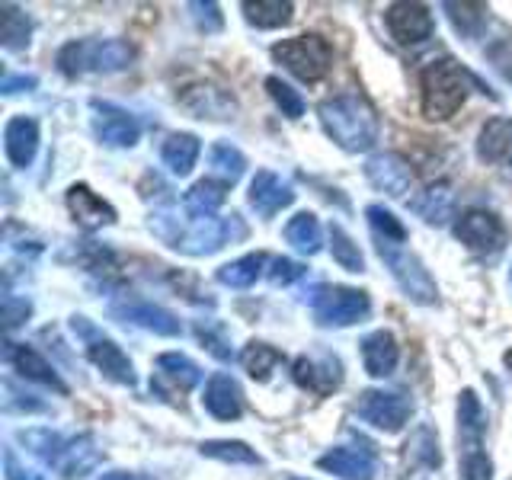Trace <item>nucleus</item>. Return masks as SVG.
<instances>
[{"instance_id": "1", "label": "nucleus", "mask_w": 512, "mask_h": 480, "mask_svg": "<svg viewBox=\"0 0 512 480\" xmlns=\"http://www.w3.org/2000/svg\"><path fill=\"white\" fill-rule=\"evenodd\" d=\"M148 228L154 237H160L170 250H180L186 256H212L224 244L244 237V224L237 215L231 218H189V215H176L173 208H160L151 215Z\"/></svg>"}, {"instance_id": "2", "label": "nucleus", "mask_w": 512, "mask_h": 480, "mask_svg": "<svg viewBox=\"0 0 512 480\" xmlns=\"http://www.w3.org/2000/svg\"><path fill=\"white\" fill-rule=\"evenodd\" d=\"M317 116L336 148H343L349 154H362L368 148H375L381 122H378L375 106L368 103L359 90L330 96V100L317 106Z\"/></svg>"}, {"instance_id": "3", "label": "nucleus", "mask_w": 512, "mask_h": 480, "mask_svg": "<svg viewBox=\"0 0 512 480\" xmlns=\"http://www.w3.org/2000/svg\"><path fill=\"white\" fill-rule=\"evenodd\" d=\"M477 80L461 68L455 58H432L420 71V96H423V116L432 122L452 119L468 100Z\"/></svg>"}, {"instance_id": "4", "label": "nucleus", "mask_w": 512, "mask_h": 480, "mask_svg": "<svg viewBox=\"0 0 512 480\" xmlns=\"http://www.w3.org/2000/svg\"><path fill=\"white\" fill-rule=\"evenodd\" d=\"M135 48L122 39H77L58 52V71L68 77L84 74H116L132 68Z\"/></svg>"}, {"instance_id": "5", "label": "nucleus", "mask_w": 512, "mask_h": 480, "mask_svg": "<svg viewBox=\"0 0 512 480\" xmlns=\"http://www.w3.org/2000/svg\"><path fill=\"white\" fill-rule=\"evenodd\" d=\"M378 256L388 266L391 279L397 282V288L404 292L413 304H439V288L432 282L429 269L423 266V260L416 253H410L404 244H394V240H375Z\"/></svg>"}, {"instance_id": "6", "label": "nucleus", "mask_w": 512, "mask_h": 480, "mask_svg": "<svg viewBox=\"0 0 512 480\" xmlns=\"http://www.w3.org/2000/svg\"><path fill=\"white\" fill-rule=\"evenodd\" d=\"M311 314L320 327H352L372 314V298L362 288L349 285H314L311 295Z\"/></svg>"}, {"instance_id": "7", "label": "nucleus", "mask_w": 512, "mask_h": 480, "mask_svg": "<svg viewBox=\"0 0 512 480\" xmlns=\"http://www.w3.org/2000/svg\"><path fill=\"white\" fill-rule=\"evenodd\" d=\"M272 58H276L288 74H295L304 84H317L320 77H327L333 68V48L327 39L314 36H292L272 45Z\"/></svg>"}, {"instance_id": "8", "label": "nucleus", "mask_w": 512, "mask_h": 480, "mask_svg": "<svg viewBox=\"0 0 512 480\" xmlns=\"http://www.w3.org/2000/svg\"><path fill=\"white\" fill-rule=\"evenodd\" d=\"M71 327L74 333L84 340L87 346V359L100 368V372L109 378V381H116L122 384V388H135L138 378H135V365L132 359L125 356V352L109 340V336H103L100 330H96L87 317H71Z\"/></svg>"}, {"instance_id": "9", "label": "nucleus", "mask_w": 512, "mask_h": 480, "mask_svg": "<svg viewBox=\"0 0 512 480\" xmlns=\"http://www.w3.org/2000/svg\"><path fill=\"white\" fill-rule=\"evenodd\" d=\"M356 413L375 429L397 432L407 426L413 404H410V397L394 394V391H362L356 400Z\"/></svg>"}, {"instance_id": "10", "label": "nucleus", "mask_w": 512, "mask_h": 480, "mask_svg": "<svg viewBox=\"0 0 512 480\" xmlns=\"http://www.w3.org/2000/svg\"><path fill=\"white\" fill-rule=\"evenodd\" d=\"M455 237L474 253H500L506 244V228L493 212L471 208L455 221Z\"/></svg>"}, {"instance_id": "11", "label": "nucleus", "mask_w": 512, "mask_h": 480, "mask_svg": "<svg viewBox=\"0 0 512 480\" xmlns=\"http://www.w3.org/2000/svg\"><path fill=\"white\" fill-rule=\"evenodd\" d=\"M365 180L372 183L378 192L391 199H407L413 192L416 176L410 170V164L400 154H372L365 160Z\"/></svg>"}, {"instance_id": "12", "label": "nucleus", "mask_w": 512, "mask_h": 480, "mask_svg": "<svg viewBox=\"0 0 512 480\" xmlns=\"http://www.w3.org/2000/svg\"><path fill=\"white\" fill-rule=\"evenodd\" d=\"M112 314H116L119 320H125V324H135L141 330H151L157 336H180L183 333V324L180 317H176L173 311L160 308V304L154 301H144V298H122V301H112Z\"/></svg>"}, {"instance_id": "13", "label": "nucleus", "mask_w": 512, "mask_h": 480, "mask_svg": "<svg viewBox=\"0 0 512 480\" xmlns=\"http://www.w3.org/2000/svg\"><path fill=\"white\" fill-rule=\"evenodd\" d=\"M93 135L100 138L109 148H135L141 125L128 109H119L112 103H100L93 100Z\"/></svg>"}, {"instance_id": "14", "label": "nucleus", "mask_w": 512, "mask_h": 480, "mask_svg": "<svg viewBox=\"0 0 512 480\" xmlns=\"http://www.w3.org/2000/svg\"><path fill=\"white\" fill-rule=\"evenodd\" d=\"M292 378L298 388L311 391L317 397H327L343 384V365L330 352H320V356H298L292 365Z\"/></svg>"}, {"instance_id": "15", "label": "nucleus", "mask_w": 512, "mask_h": 480, "mask_svg": "<svg viewBox=\"0 0 512 480\" xmlns=\"http://www.w3.org/2000/svg\"><path fill=\"white\" fill-rule=\"evenodd\" d=\"M384 23L400 45H420L436 32V16L426 4H391L384 10Z\"/></svg>"}, {"instance_id": "16", "label": "nucleus", "mask_w": 512, "mask_h": 480, "mask_svg": "<svg viewBox=\"0 0 512 480\" xmlns=\"http://www.w3.org/2000/svg\"><path fill=\"white\" fill-rule=\"evenodd\" d=\"M407 480H432L442 468V452H439V436L432 426H416L407 442Z\"/></svg>"}, {"instance_id": "17", "label": "nucleus", "mask_w": 512, "mask_h": 480, "mask_svg": "<svg viewBox=\"0 0 512 480\" xmlns=\"http://www.w3.org/2000/svg\"><path fill=\"white\" fill-rule=\"evenodd\" d=\"M247 202L260 218H272V215H279L282 208H288L295 202V192L282 180V176H276L272 170H256V176L250 180Z\"/></svg>"}, {"instance_id": "18", "label": "nucleus", "mask_w": 512, "mask_h": 480, "mask_svg": "<svg viewBox=\"0 0 512 480\" xmlns=\"http://www.w3.org/2000/svg\"><path fill=\"white\" fill-rule=\"evenodd\" d=\"M180 106L186 112H192L196 119H215V122H228V119H234V112H237L234 96L224 93L221 87H212V84L186 87L180 93Z\"/></svg>"}, {"instance_id": "19", "label": "nucleus", "mask_w": 512, "mask_h": 480, "mask_svg": "<svg viewBox=\"0 0 512 480\" xmlns=\"http://www.w3.org/2000/svg\"><path fill=\"white\" fill-rule=\"evenodd\" d=\"M68 208H71V218L84 231H100L106 224H116V208L103 196H96L87 183H74L68 189Z\"/></svg>"}, {"instance_id": "20", "label": "nucleus", "mask_w": 512, "mask_h": 480, "mask_svg": "<svg viewBox=\"0 0 512 480\" xmlns=\"http://www.w3.org/2000/svg\"><path fill=\"white\" fill-rule=\"evenodd\" d=\"M202 404L205 410L215 416V420H237L244 413V391L234 375L228 372H215L212 378L205 381V394H202Z\"/></svg>"}, {"instance_id": "21", "label": "nucleus", "mask_w": 512, "mask_h": 480, "mask_svg": "<svg viewBox=\"0 0 512 480\" xmlns=\"http://www.w3.org/2000/svg\"><path fill=\"white\" fill-rule=\"evenodd\" d=\"M317 468L327 471V474L343 477V480H372L378 464H375V455L368 452V448L340 445V448H330L327 455H320Z\"/></svg>"}, {"instance_id": "22", "label": "nucleus", "mask_w": 512, "mask_h": 480, "mask_svg": "<svg viewBox=\"0 0 512 480\" xmlns=\"http://www.w3.org/2000/svg\"><path fill=\"white\" fill-rule=\"evenodd\" d=\"M4 359H7V365H13V372H20L23 378L39 381V384H45V388H52L58 394H68V384L58 378L55 368L48 365L32 346H26V343H7L4 346Z\"/></svg>"}, {"instance_id": "23", "label": "nucleus", "mask_w": 512, "mask_h": 480, "mask_svg": "<svg viewBox=\"0 0 512 480\" xmlns=\"http://www.w3.org/2000/svg\"><path fill=\"white\" fill-rule=\"evenodd\" d=\"M4 151L16 170H26L39 151V122L32 116H13L4 125Z\"/></svg>"}, {"instance_id": "24", "label": "nucleus", "mask_w": 512, "mask_h": 480, "mask_svg": "<svg viewBox=\"0 0 512 480\" xmlns=\"http://www.w3.org/2000/svg\"><path fill=\"white\" fill-rule=\"evenodd\" d=\"M359 346H362V365H365L368 375H372V378H388V375H394V368L400 362V346H397L391 330L368 333Z\"/></svg>"}, {"instance_id": "25", "label": "nucleus", "mask_w": 512, "mask_h": 480, "mask_svg": "<svg viewBox=\"0 0 512 480\" xmlns=\"http://www.w3.org/2000/svg\"><path fill=\"white\" fill-rule=\"evenodd\" d=\"M480 160L512 170V119H490L477 138Z\"/></svg>"}, {"instance_id": "26", "label": "nucleus", "mask_w": 512, "mask_h": 480, "mask_svg": "<svg viewBox=\"0 0 512 480\" xmlns=\"http://www.w3.org/2000/svg\"><path fill=\"white\" fill-rule=\"evenodd\" d=\"M96 464H100V448H96L93 436H74L64 442L55 471H61L68 480H77V477L90 474Z\"/></svg>"}, {"instance_id": "27", "label": "nucleus", "mask_w": 512, "mask_h": 480, "mask_svg": "<svg viewBox=\"0 0 512 480\" xmlns=\"http://www.w3.org/2000/svg\"><path fill=\"white\" fill-rule=\"evenodd\" d=\"M202 154V144L196 135L189 132H176L164 141V148H160V157H164V164L170 167V173L176 176H186L192 173V167H196V160Z\"/></svg>"}, {"instance_id": "28", "label": "nucleus", "mask_w": 512, "mask_h": 480, "mask_svg": "<svg viewBox=\"0 0 512 480\" xmlns=\"http://www.w3.org/2000/svg\"><path fill=\"white\" fill-rule=\"evenodd\" d=\"M285 240L298 253L314 256V253H320V247H324V228H320V221H317L314 212H298L285 224Z\"/></svg>"}, {"instance_id": "29", "label": "nucleus", "mask_w": 512, "mask_h": 480, "mask_svg": "<svg viewBox=\"0 0 512 480\" xmlns=\"http://www.w3.org/2000/svg\"><path fill=\"white\" fill-rule=\"evenodd\" d=\"M224 196H228V186L218 180H199L183 196V208L189 218H215V212L224 205Z\"/></svg>"}, {"instance_id": "30", "label": "nucleus", "mask_w": 512, "mask_h": 480, "mask_svg": "<svg viewBox=\"0 0 512 480\" xmlns=\"http://www.w3.org/2000/svg\"><path fill=\"white\" fill-rule=\"evenodd\" d=\"M484 432H487V413L480 397L464 388L458 397V442H484Z\"/></svg>"}, {"instance_id": "31", "label": "nucleus", "mask_w": 512, "mask_h": 480, "mask_svg": "<svg viewBox=\"0 0 512 480\" xmlns=\"http://www.w3.org/2000/svg\"><path fill=\"white\" fill-rule=\"evenodd\" d=\"M157 375L164 381H170L173 388L189 391V388H196V384L202 381V368L189 356H183V352H160V356H157Z\"/></svg>"}, {"instance_id": "32", "label": "nucleus", "mask_w": 512, "mask_h": 480, "mask_svg": "<svg viewBox=\"0 0 512 480\" xmlns=\"http://www.w3.org/2000/svg\"><path fill=\"white\" fill-rule=\"evenodd\" d=\"M452 208H455V192L448 183L429 186L420 199H413V212L420 215L426 224H445L448 218H452Z\"/></svg>"}, {"instance_id": "33", "label": "nucleus", "mask_w": 512, "mask_h": 480, "mask_svg": "<svg viewBox=\"0 0 512 480\" xmlns=\"http://www.w3.org/2000/svg\"><path fill=\"white\" fill-rule=\"evenodd\" d=\"M263 266H266V253H247V256H240V260L224 263L215 272V279L228 288H250L263 276Z\"/></svg>"}, {"instance_id": "34", "label": "nucleus", "mask_w": 512, "mask_h": 480, "mask_svg": "<svg viewBox=\"0 0 512 480\" xmlns=\"http://www.w3.org/2000/svg\"><path fill=\"white\" fill-rule=\"evenodd\" d=\"M208 167H212V176L215 180H221L224 186H231V183H237L240 176H244V170H247V157L240 154L234 144H228V141H218V144H212V151H208Z\"/></svg>"}, {"instance_id": "35", "label": "nucleus", "mask_w": 512, "mask_h": 480, "mask_svg": "<svg viewBox=\"0 0 512 480\" xmlns=\"http://www.w3.org/2000/svg\"><path fill=\"white\" fill-rule=\"evenodd\" d=\"M285 362V356L276 349V346H269V343H260V340H253L244 346V352H240V365L247 368V375L253 381H266L276 368Z\"/></svg>"}, {"instance_id": "36", "label": "nucleus", "mask_w": 512, "mask_h": 480, "mask_svg": "<svg viewBox=\"0 0 512 480\" xmlns=\"http://www.w3.org/2000/svg\"><path fill=\"white\" fill-rule=\"evenodd\" d=\"M292 13L295 7L288 4V0H247L244 4V16L247 23L256 26V29H279L285 23H292Z\"/></svg>"}, {"instance_id": "37", "label": "nucleus", "mask_w": 512, "mask_h": 480, "mask_svg": "<svg viewBox=\"0 0 512 480\" xmlns=\"http://www.w3.org/2000/svg\"><path fill=\"white\" fill-rule=\"evenodd\" d=\"M0 20H4V26H0V42H4V48H10V52H23L32 36V20L16 4L0 7Z\"/></svg>"}, {"instance_id": "38", "label": "nucleus", "mask_w": 512, "mask_h": 480, "mask_svg": "<svg viewBox=\"0 0 512 480\" xmlns=\"http://www.w3.org/2000/svg\"><path fill=\"white\" fill-rule=\"evenodd\" d=\"M458 477L461 480H493V461L484 442H458Z\"/></svg>"}, {"instance_id": "39", "label": "nucleus", "mask_w": 512, "mask_h": 480, "mask_svg": "<svg viewBox=\"0 0 512 480\" xmlns=\"http://www.w3.org/2000/svg\"><path fill=\"white\" fill-rule=\"evenodd\" d=\"M20 442H23L42 464H48V468H55L58 458H61V448H64V442H68V439L58 436V432H52V429H23V432H20Z\"/></svg>"}, {"instance_id": "40", "label": "nucleus", "mask_w": 512, "mask_h": 480, "mask_svg": "<svg viewBox=\"0 0 512 480\" xmlns=\"http://www.w3.org/2000/svg\"><path fill=\"white\" fill-rule=\"evenodd\" d=\"M199 452L205 458H218V461H228V464H260L263 461L247 442H237V439H208L199 445Z\"/></svg>"}, {"instance_id": "41", "label": "nucleus", "mask_w": 512, "mask_h": 480, "mask_svg": "<svg viewBox=\"0 0 512 480\" xmlns=\"http://www.w3.org/2000/svg\"><path fill=\"white\" fill-rule=\"evenodd\" d=\"M442 10L448 13L455 32H461L464 39L480 36V29L487 26V13H490L484 4H442Z\"/></svg>"}, {"instance_id": "42", "label": "nucleus", "mask_w": 512, "mask_h": 480, "mask_svg": "<svg viewBox=\"0 0 512 480\" xmlns=\"http://www.w3.org/2000/svg\"><path fill=\"white\" fill-rule=\"evenodd\" d=\"M330 253H333V260L340 269L365 272V256H362L359 244L340 228V224H330Z\"/></svg>"}, {"instance_id": "43", "label": "nucleus", "mask_w": 512, "mask_h": 480, "mask_svg": "<svg viewBox=\"0 0 512 480\" xmlns=\"http://www.w3.org/2000/svg\"><path fill=\"white\" fill-rule=\"evenodd\" d=\"M365 218H368V228H372L375 240H394V244H407V228L384 205H368Z\"/></svg>"}, {"instance_id": "44", "label": "nucleus", "mask_w": 512, "mask_h": 480, "mask_svg": "<svg viewBox=\"0 0 512 480\" xmlns=\"http://www.w3.org/2000/svg\"><path fill=\"white\" fill-rule=\"evenodd\" d=\"M266 90L272 100H276V106L282 109V116H288V119L304 116V96L295 87H288L282 77H266Z\"/></svg>"}, {"instance_id": "45", "label": "nucleus", "mask_w": 512, "mask_h": 480, "mask_svg": "<svg viewBox=\"0 0 512 480\" xmlns=\"http://www.w3.org/2000/svg\"><path fill=\"white\" fill-rule=\"evenodd\" d=\"M196 336L205 343V349L212 352L215 359H221V362H231L234 359V349H231L228 333H224V327L215 324V320H199Z\"/></svg>"}, {"instance_id": "46", "label": "nucleus", "mask_w": 512, "mask_h": 480, "mask_svg": "<svg viewBox=\"0 0 512 480\" xmlns=\"http://www.w3.org/2000/svg\"><path fill=\"white\" fill-rule=\"evenodd\" d=\"M298 279H304V266L301 263H295V260H285V256H279V260H272V269H269V282L272 285H292V282H298Z\"/></svg>"}, {"instance_id": "47", "label": "nucleus", "mask_w": 512, "mask_h": 480, "mask_svg": "<svg viewBox=\"0 0 512 480\" xmlns=\"http://www.w3.org/2000/svg\"><path fill=\"white\" fill-rule=\"evenodd\" d=\"M29 314H32V304H29L26 298H16L13 292L4 295V327H7V330L20 327Z\"/></svg>"}, {"instance_id": "48", "label": "nucleus", "mask_w": 512, "mask_h": 480, "mask_svg": "<svg viewBox=\"0 0 512 480\" xmlns=\"http://www.w3.org/2000/svg\"><path fill=\"white\" fill-rule=\"evenodd\" d=\"M4 477L7 480H45L42 474H36L32 468H26V464H20V458H16L13 448H7V452H4Z\"/></svg>"}, {"instance_id": "49", "label": "nucleus", "mask_w": 512, "mask_h": 480, "mask_svg": "<svg viewBox=\"0 0 512 480\" xmlns=\"http://www.w3.org/2000/svg\"><path fill=\"white\" fill-rule=\"evenodd\" d=\"M189 10H196V16H199V23L205 26V32L221 29V13H218V4H189Z\"/></svg>"}, {"instance_id": "50", "label": "nucleus", "mask_w": 512, "mask_h": 480, "mask_svg": "<svg viewBox=\"0 0 512 480\" xmlns=\"http://www.w3.org/2000/svg\"><path fill=\"white\" fill-rule=\"evenodd\" d=\"M36 84H39V80L32 77V74H7V77H4V84H0V90H4V93L10 96V93H23V90H32Z\"/></svg>"}, {"instance_id": "51", "label": "nucleus", "mask_w": 512, "mask_h": 480, "mask_svg": "<svg viewBox=\"0 0 512 480\" xmlns=\"http://www.w3.org/2000/svg\"><path fill=\"white\" fill-rule=\"evenodd\" d=\"M100 480H144L132 471H109V474H100Z\"/></svg>"}, {"instance_id": "52", "label": "nucleus", "mask_w": 512, "mask_h": 480, "mask_svg": "<svg viewBox=\"0 0 512 480\" xmlns=\"http://www.w3.org/2000/svg\"><path fill=\"white\" fill-rule=\"evenodd\" d=\"M292 480H304V477H292Z\"/></svg>"}]
</instances>
